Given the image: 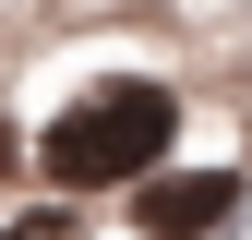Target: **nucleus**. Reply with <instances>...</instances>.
<instances>
[{
	"mask_svg": "<svg viewBox=\"0 0 252 240\" xmlns=\"http://www.w3.org/2000/svg\"><path fill=\"white\" fill-rule=\"evenodd\" d=\"M0 240H84V228H72V216H60V204H48V216H12Z\"/></svg>",
	"mask_w": 252,
	"mask_h": 240,
	"instance_id": "nucleus-3",
	"label": "nucleus"
},
{
	"mask_svg": "<svg viewBox=\"0 0 252 240\" xmlns=\"http://www.w3.org/2000/svg\"><path fill=\"white\" fill-rule=\"evenodd\" d=\"M168 132H180V96H168V84H96V96H72L48 120L36 168L60 180V192H132V180L168 156Z\"/></svg>",
	"mask_w": 252,
	"mask_h": 240,
	"instance_id": "nucleus-1",
	"label": "nucleus"
},
{
	"mask_svg": "<svg viewBox=\"0 0 252 240\" xmlns=\"http://www.w3.org/2000/svg\"><path fill=\"white\" fill-rule=\"evenodd\" d=\"M240 216V168H144L132 180V228L144 240H216Z\"/></svg>",
	"mask_w": 252,
	"mask_h": 240,
	"instance_id": "nucleus-2",
	"label": "nucleus"
}]
</instances>
